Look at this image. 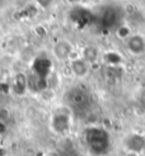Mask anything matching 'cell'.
Here are the masks:
<instances>
[{
    "instance_id": "4",
    "label": "cell",
    "mask_w": 145,
    "mask_h": 156,
    "mask_svg": "<svg viewBox=\"0 0 145 156\" xmlns=\"http://www.w3.org/2000/svg\"><path fill=\"white\" fill-rule=\"evenodd\" d=\"M52 127L59 133H64V132L69 131L70 127V117L69 113H64V112H56L52 117Z\"/></svg>"
},
{
    "instance_id": "13",
    "label": "cell",
    "mask_w": 145,
    "mask_h": 156,
    "mask_svg": "<svg viewBox=\"0 0 145 156\" xmlns=\"http://www.w3.org/2000/svg\"><path fill=\"white\" fill-rule=\"evenodd\" d=\"M125 156H140L139 152H135V151H126Z\"/></svg>"
},
{
    "instance_id": "7",
    "label": "cell",
    "mask_w": 145,
    "mask_h": 156,
    "mask_svg": "<svg viewBox=\"0 0 145 156\" xmlns=\"http://www.w3.org/2000/svg\"><path fill=\"white\" fill-rule=\"evenodd\" d=\"M28 88V77L24 74H17L14 77L13 83V91H15L17 94H24L26 90Z\"/></svg>"
},
{
    "instance_id": "11",
    "label": "cell",
    "mask_w": 145,
    "mask_h": 156,
    "mask_svg": "<svg viewBox=\"0 0 145 156\" xmlns=\"http://www.w3.org/2000/svg\"><path fill=\"white\" fill-rule=\"evenodd\" d=\"M116 34L118 38H121V40H127V38L131 36V29H130V27H127V26H121L117 29Z\"/></svg>"
},
{
    "instance_id": "14",
    "label": "cell",
    "mask_w": 145,
    "mask_h": 156,
    "mask_svg": "<svg viewBox=\"0 0 145 156\" xmlns=\"http://www.w3.org/2000/svg\"><path fill=\"white\" fill-rule=\"evenodd\" d=\"M143 97H144V100H145V91L143 93Z\"/></svg>"
},
{
    "instance_id": "6",
    "label": "cell",
    "mask_w": 145,
    "mask_h": 156,
    "mask_svg": "<svg viewBox=\"0 0 145 156\" xmlns=\"http://www.w3.org/2000/svg\"><path fill=\"white\" fill-rule=\"evenodd\" d=\"M70 70L73 75L78 77H84L89 73V64L82 56L76 57V58L70 60Z\"/></svg>"
},
{
    "instance_id": "8",
    "label": "cell",
    "mask_w": 145,
    "mask_h": 156,
    "mask_svg": "<svg viewBox=\"0 0 145 156\" xmlns=\"http://www.w3.org/2000/svg\"><path fill=\"white\" fill-rule=\"evenodd\" d=\"M69 100H70V103L73 105L82 107L88 102V95L82 90H75L74 93L73 91L70 93V98H69Z\"/></svg>"
},
{
    "instance_id": "3",
    "label": "cell",
    "mask_w": 145,
    "mask_h": 156,
    "mask_svg": "<svg viewBox=\"0 0 145 156\" xmlns=\"http://www.w3.org/2000/svg\"><path fill=\"white\" fill-rule=\"evenodd\" d=\"M127 51L135 55V56H139V55L145 52V40L144 37L140 34H131L127 38V43H126Z\"/></svg>"
},
{
    "instance_id": "2",
    "label": "cell",
    "mask_w": 145,
    "mask_h": 156,
    "mask_svg": "<svg viewBox=\"0 0 145 156\" xmlns=\"http://www.w3.org/2000/svg\"><path fill=\"white\" fill-rule=\"evenodd\" d=\"M73 52H74V48L71 43L67 42L66 40H61L53 46V56L60 61L70 60Z\"/></svg>"
},
{
    "instance_id": "10",
    "label": "cell",
    "mask_w": 145,
    "mask_h": 156,
    "mask_svg": "<svg viewBox=\"0 0 145 156\" xmlns=\"http://www.w3.org/2000/svg\"><path fill=\"white\" fill-rule=\"evenodd\" d=\"M104 61L107 62V64H110L111 66L116 67L118 64H121V62H122V58H121V56H120L117 52L110 51V52H106L104 53Z\"/></svg>"
},
{
    "instance_id": "1",
    "label": "cell",
    "mask_w": 145,
    "mask_h": 156,
    "mask_svg": "<svg viewBox=\"0 0 145 156\" xmlns=\"http://www.w3.org/2000/svg\"><path fill=\"white\" fill-rule=\"evenodd\" d=\"M85 137L87 142L92 151H97L98 154H101V150L104 149V142L108 141V135L107 132L99 127L92 126L85 131Z\"/></svg>"
},
{
    "instance_id": "9",
    "label": "cell",
    "mask_w": 145,
    "mask_h": 156,
    "mask_svg": "<svg viewBox=\"0 0 145 156\" xmlns=\"http://www.w3.org/2000/svg\"><path fill=\"white\" fill-rule=\"evenodd\" d=\"M82 57L85 60L88 64H92V62L97 61V58L99 57V51L94 46H87V47H84L82 51Z\"/></svg>"
},
{
    "instance_id": "5",
    "label": "cell",
    "mask_w": 145,
    "mask_h": 156,
    "mask_svg": "<svg viewBox=\"0 0 145 156\" xmlns=\"http://www.w3.org/2000/svg\"><path fill=\"white\" fill-rule=\"evenodd\" d=\"M125 146L127 151H135L140 154L143 150H145V137L139 133H131L126 137Z\"/></svg>"
},
{
    "instance_id": "12",
    "label": "cell",
    "mask_w": 145,
    "mask_h": 156,
    "mask_svg": "<svg viewBox=\"0 0 145 156\" xmlns=\"http://www.w3.org/2000/svg\"><path fill=\"white\" fill-rule=\"evenodd\" d=\"M37 2H38V4H40L42 8H45V9H47V8L52 4L53 0H37Z\"/></svg>"
}]
</instances>
